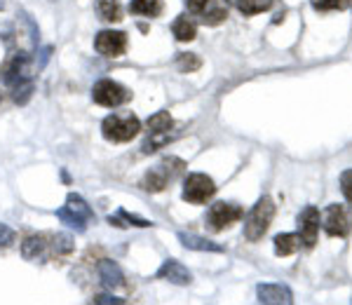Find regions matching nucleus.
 <instances>
[{
	"label": "nucleus",
	"instance_id": "nucleus-23",
	"mask_svg": "<svg viewBox=\"0 0 352 305\" xmlns=\"http://www.w3.org/2000/svg\"><path fill=\"white\" fill-rule=\"evenodd\" d=\"M31 94H33V82H31V78H28V80L16 82L14 87H12V99H14V104H19V106H24L26 101L31 99Z\"/></svg>",
	"mask_w": 352,
	"mask_h": 305
},
{
	"label": "nucleus",
	"instance_id": "nucleus-2",
	"mask_svg": "<svg viewBox=\"0 0 352 305\" xmlns=\"http://www.w3.org/2000/svg\"><path fill=\"white\" fill-rule=\"evenodd\" d=\"M272 216H275V205H272V200L270 197H261L252 212H249V216L244 218V237H247L249 242H258L261 237L268 233Z\"/></svg>",
	"mask_w": 352,
	"mask_h": 305
},
{
	"label": "nucleus",
	"instance_id": "nucleus-17",
	"mask_svg": "<svg viewBox=\"0 0 352 305\" xmlns=\"http://www.w3.org/2000/svg\"><path fill=\"white\" fill-rule=\"evenodd\" d=\"M300 247V237L294 233H285V235H277L275 237V251L277 256H292L296 253Z\"/></svg>",
	"mask_w": 352,
	"mask_h": 305
},
{
	"label": "nucleus",
	"instance_id": "nucleus-1",
	"mask_svg": "<svg viewBox=\"0 0 352 305\" xmlns=\"http://www.w3.org/2000/svg\"><path fill=\"white\" fill-rule=\"evenodd\" d=\"M141 129L139 117L132 113H113L101 122V134L104 139L113 141V144H124V141H132Z\"/></svg>",
	"mask_w": 352,
	"mask_h": 305
},
{
	"label": "nucleus",
	"instance_id": "nucleus-6",
	"mask_svg": "<svg viewBox=\"0 0 352 305\" xmlns=\"http://www.w3.org/2000/svg\"><path fill=\"white\" fill-rule=\"evenodd\" d=\"M244 216L242 207L232 205V202H217L212 205L207 214V225L214 230V233H221V230L230 228L232 223H237Z\"/></svg>",
	"mask_w": 352,
	"mask_h": 305
},
{
	"label": "nucleus",
	"instance_id": "nucleus-7",
	"mask_svg": "<svg viewBox=\"0 0 352 305\" xmlns=\"http://www.w3.org/2000/svg\"><path fill=\"white\" fill-rule=\"evenodd\" d=\"M92 99L99 106H106V109H116V106H120V104H124V101L129 99V92L122 87V84H118L116 80H109V78H104V80H99L92 87Z\"/></svg>",
	"mask_w": 352,
	"mask_h": 305
},
{
	"label": "nucleus",
	"instance_id": "nucleus-4",
	"mask_svg": "<svg viewBox=\"0 0 352 305\" xmlns=\"http://www.w3.org/2000/svg\"><path fill=\"white\" fill-rule=\"evenodd\" d=\"M214 193H217V185L207 174L195 172L184 181V200L190 205H204L209 197H214Z\"/></svg>",
	"mask_w": 352,
	"mask_h": 305
},
{
	"label": "nucleus",
	"instance_id": "nucleus-13",
	"mask_svg": "<svg viewBox=\"0 0 352 305\" xmlns=\"http://www.w3.org/2000/svg\"><path fill=\"white\" fill-rule=\"evenodd\" d=\"M157 278L172 282V284H181V286H184V284H190L192 275L188 273V268H186L184 263L174 261V258H167V261L160 265V270H157Z\"/></svg>",
	"mask_w": 352,
	"mask_h": 305
},
{
	"label": "nucleus",
	"instance_id": "nucleus-11",
	"mask_svg": "<svg viewBox=\"0 0 352 305\" xmlns=\"http://www.w3.org/2000/svg\"><path fill=\"white\" fill-rule=\"evenodd\" d=\"M94 47L104 56H120L127 49V36L122 31H101L94 41Z\"/></svg>",
	"mask_w": 352,
	"mask_h": 305
},
{
	"label": "nucleus",
	"instance_id": "nucleus-29",
	"mask_svg": "<svg viewBox=\"0 0 352 305\" xmlns=\"http://www.w3.org/2000/svg\"><path fill=\"white\" fill-rule=\"evenodd\" d=\"M340 190H343L345 200L352 205V169L343 172V177H340Z\"/></svg>",
	"mask_w": 352,
	"mask_h": 305
},
{
	"label": "nucleus",
	"instance_id": "nucleus-33",
	"mask_svg": "<svg viewBox=\"0 0 352 305\" xmlns=\"http://www.w3.org/2000/svg\"><path fill=\"white\" fill-rule=\"evenodd\" d=\"M228 3H232V5H235V3H237V0H228Z\"/></svg>",
	"mask_w": 352,
	"mask_h": 305
},
{
	"label": "nucleus",
	"instance_id": "nucleus-19",
	"mask_svg": "<svg viewBox=\"0 0 352 305\" xmlns=\"http://www.w3.org/2000/svg\"><path fill=\"white\" fill-rule=\"evenodd\" d=\"M129 10L132 14H141V16H157L162 12V0H132L129 3Z\"/></svg>",
	"mask_w": 352,
	"mask_h": 305
},
{
	"label": "nucleus",
	"instance_id": "nucleus-15",
	"mask_svg": "<svg viewBox=\"0 0 352 305\" xmlns=\"http://www.w3.org/2000/svg\"><path fill=\"white\" fill-rule=\"evenodd\" d=\"M99 278L109 289H118V286L124 284V275H122L120 265L109 261V258H104V261L99 263Z\"/></svg>",
	"mask_w": 352,
	"mask_h": 305
},
{
	"label": "nucleus",
	"instance_id": "nucleus-9",
	"mask_svg": "<svg viewBox=\"0 0 352 305\" xmlns=\"http://www.w3.org/2000/svg\"><path fill=\"white\" fill-rule=\"evenodd\" d=\"M322 225H324L327 235L345 237L352 230V216L343 205H331L327 207L324 216H322Z\"/></svg>",
	"mask_w": 352,
	"mask_h": 305
},
{
	"label": "nucleus",
	"instance_id": "nucleus-12",
	"mask_svg": "<svg viewBox=\"0 0 352 305\" xmlns=\"http://www.w3.org/2000/svg\"><path fill=\"white\" fill-rule=\"evenodd\" d=\"M256 296H258V303H268V305L294 303V293L285 284H258Z\"/></svg>",
	"mask_w": 352,
	"mask_h": 305
},
{
	"label": "nucleus",
	"instance_id": "nucleus-18",
	"mask_svg": "<svg viewBox=\"0 0 352 305\" xmlns=\"http://www.w3.org/2000/svg\"><path fill=\"white\" fill-rule=\"evenodd\" d=\"M172 33L176 36V41L188 43V41H192V38L197 36V26L192 24L188 16H179V19L172 24Z\"/></svg>",
	"mask_w": 352,
	"mask_h": 305
},
{
	"label": "nucleus",
	"instance_id": "nucleus-10",
	"mask_svg": "<svg viewBox=\"0 0 352 305\" xmlns=\"http://www.w3.org/2000/svg\"><path fill=\"white\" fill-rule=\"evenodd\" d=\"M317 233H320V212L315 207H305L298 214V237L305 249L317 245Z\"/></svg>",
	"mask_w": 352,
	"mask_h": 305
},
{
	"label": "nucleus",
	"instance_id": "nucleus-32",
	"mask_svg": "<svg viewBox=\"0 0 352 305\" xmlns=\"http://www.w3.org/2000/svg\"><path fill=\"white\" fill-rule=\"evenodd\" d=\"M92 303H124V298H116V296H96Z\"/></svg>",
	"mask_w": 352,
	"mask_h": 305
},
{
	"label": "nucleus",
	"instance_id": "nucleus-27",
	"mask_svg": "<svg viewBox=\"0 0 352 305\" xmlns=\"http://www.w3.org/2000/svg\"><path fill=\"white\" fill-rule=\"evenodd\" d=\"M54 251L56 253H61V256H66V253H71L73 251V247H76V245H73V237L71 235H66V233H59V235H56L54 237Z\"/></svg>",
	"mask_w": 352,
	"mask_h": 305
},
{
	"label": "nucleus",
	"instance_id": "nucleus-22",
	"mask_svg": "<svg viewBox=\"0 0 352 305\" xmlns=\"http://www.w3.org/2000/svg\"><path fill=\"white\" fill-rule=\"evenodd\" d=\"M235 5L242 14L252 16V14H258V12H265V10L272 5V0H237Z\"/></svg>",
	"mask_w": 352,
	"mask_h": 305
},
{
	"label": "nucleus",
	"instance_id": "nucleus-5",
	"mask_svg": "<svg viewBox=\"0 0 352 305\" xmlns=\"http://www.w3.org/2000/svg\"><path fill=\"white\" fill-rule=\"evenodd\" d=\"M174 127V120L167 111L155 113L153 117H148V132L151 137L144 141V152H153L157 150L160 146H164L169 141V132Z\"/></svg>",
	"mask_w": 352,
	"mask_h": 305
},
{
	"label": "nucleus",
	"instance_id": "nucleus-31",
	"mask_svg": "<svg viewBox=\"0 0 352 305\" xmlns=\"http://www.w3.org/2000/svg\"><path fill=\"white\" fill-rule=\"evenodd\" d=\"M209 3H212V0H188V10L195 14H202L204 10L209 8Z\"/></svg>",
	"mask_w": 352,
	"mask_h": 305
},
{
	"label": "nucleus",
	"instance_id": "nucleus-21",
	"mask_svg": "<svg viewBox=\"0 0 352 305\" xmlns=\"http://www.w3.org/2000/svg\"><path fill=\"white\" fill-rule=\"evenodd\" d=\"M96 10H99L101 19L106 21L120 19V5H118V0H96Z\"/></svg>",
	"mask_w": 352,
	"mask_h": 305
},
{
	"label": "nucleus",
	"instance_id": "nucleus-28",
	"mask_svg": "<svg viewBox=\"0 0 352 305\" xmlns=\"http://www.w3.org/2000/svg\"><path fill=\"white\" fill-rule=\"evenodd\" d=\"M118 216L124 218V221H127L129 225H136V228H148V225H151V221H146V218H141V216H134V214L124 212V209L118 212Z\"/></svg>",
	"mask_w": 352,
	"mask_h": 305
},
{
	"label": "nucleus",
	"instance_id": "nucleus-24",
	"mask_svg": "<svg viewBox=\"0 0 352 305\" xmlns=\"http://www.w3.org/2000/svg\"><path fill=\"white\" fill-rule=\"evenodd\" d=\"M176 66H179V71L181 73H195L197 69L202 66V61H200V56L197 54H179V59H176Z\"/></svg>",
	"mask_w": 352,
	"mask_h": 305
},
{
	"label": "nucleus",
	"instance_id": "nucleus-3",
	"mask_svg": "<svg viewBox=\"0 0 352 305\" xmlns=\"http://www.w3.org/2000/svg\"><path fill=\"white\" fill-rule=\"evenodd\" d=\"M56 218H59L61 223H66L68 228L78 230V233H85L87 223L94 218V212L89 209V205L80 195L71 193L66 197V205L61 209H56Z\"/></svg>",
	"mask_w": 352,
	"mask_h": 305
},
{
	"label": "nucleus",
	"instance_id": "nucleus-16",
	"mask_svg": "<svg viewBox=\"0 0 352 305\" xmlns=\"http://www.w3.org/2000/svg\"><path fill=\"white\" fill-rule=\"evenodd\" d=\"M179 240L186 249H192V251H214V253L223 251V247L217 245V242L207 240V237H200V235H192V233H179Z\"/></svg>",
	"mask_w": 352,
	"mask_h": 305
},
{
	"label": "nucleus",
	"instance_id": "nucleus-8",
	"mask_svg": "<svg viewBox=\"0 0 352 305\" xmlns=\"http://www.w3.org/2000/svg\"><path fill=\"white\" fill-rule=\"evenodd\" d=\"M28 66H31L28 54L24 52L8 54V59L0 66V80H3V84H8V87H14L16 82L28 80Z\"/></svg>",
	"mask_w": 352,
	"mask_h": 305
},
{
	"label": "nucleus",
	"instance_id": "nucleus-26",
	"mask_svg": "<svg viewBox=\"0 0 352 305\" xmlns=\"http://www.w3.org/2000/svg\"><path fill=\"white\" fill-rule=\"evenodd\" d=\"M226 16H228V10H226V8H214V10H204L202 21L207 26H217V24H221V21H226Z\"/></svg>",
	"mask_w": 352,
	"mask_h": 305
},
{
	"label": "nucleus",
	"instance_id": "nucleus-14",
	"mask_svg": "<svg viewBox=\"0 0 352 305\" xmlns=\"http://www.w3.org/2000/svg\"><path fill=\"white\" fill-rule=\"evenodd\" d=\"M176 177V169H172L169 172L167 169V160L160 162L157 167H153L148 174H146V179H144V188L146 190H153V193H160V190L164 188V185L169 183Z\"/></svg>",
	"mask_w": 352,
	"mask_h": 305
},
{
	"label": "nucleus",
	"instance_id": "nucleus-30",
	"mask_svg": "<svg viewBox=\"0 0 352 305\" xmlns=\"http://www.w3.org/2000/svg\"><path fill=\"white\" fill-rule=\"evenodd\" d=\"M14 242V230L8 228L5 223H0V247H10Z\"/></svg>",
	"mask_w": 352,
	"mask_h": 305
},
{
	"label": "nucleus",
	"instance_id": "nucleus-20",
	"mask_svg": "<svg viewBox=\"0 0 352 305\" xmlns=\"http://www.w3.org/2000/svg\"><path fill=\"white\" fill-rule=\"evenodd\" d=\"M43 253H45V240L41 235H31L24 245H21V256H24L26 261H36Z\"/></svg>",
	"mask_w": 352,
	"mask_h": 305
},
{
	"label": "nucleus",
	"instance_id": "nucleus-25",
	"mask_svg": "<svg viewBox=\"0 0 352 305\" xmlns=\"http://www.w3.org/2000/svg\"><path fill=\"white\" fill-rule=\"evenodd\" d=\"M317 12H333V10H345L350 0H310Z\"/></svg>",
	"mask_w": 352,
	"mask_h": 305
}]
</instances>
